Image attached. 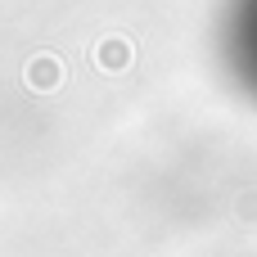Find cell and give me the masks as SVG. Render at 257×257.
Returning a JSON list of instances; mask_svg holds the SVG:
<instances>
[{
	"instance_id": "1",
	"label": "cell",
	"mask_w": 257,
	"mask_h": 257,
	"mask_svg": "<svg viewBox=\"0 0 257 257\" xmlns=\"http://www.w3.org/2000/svg\"><path fill=\"white\" fill-rule=\"evenodd\" d=\"M104 63H126V50H122V45H108V50H104Z\"/></svg>"
}]
</instances>
